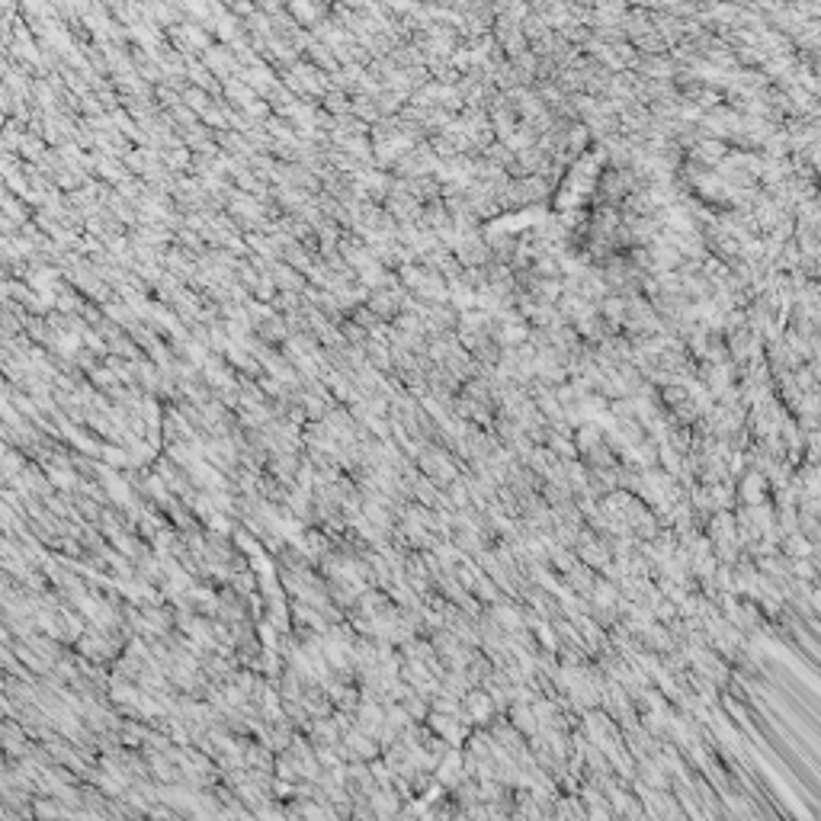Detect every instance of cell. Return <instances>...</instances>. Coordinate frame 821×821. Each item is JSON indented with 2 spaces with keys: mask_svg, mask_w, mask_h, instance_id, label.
Listing matches in <instances>:
<instances>
[{
  "mask_svg": "<svg viewBox=\"0 0 821 821\" xmlns=\"http://www.w3.org/2000/svg\"><path fill=\"white\" fill-rule=\"evenodd\" d=\"M35 815H39V818H55L58 808L52 805V802H39V805H35Z\"/></svg>",
  "mask_w": 821,
  "mask_h": 821,
  "instance_id": "obj_1",
  "label": "cell"
}]
</instances>
